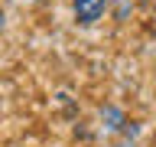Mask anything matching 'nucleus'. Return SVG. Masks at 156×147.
Masks as SVG:
<instances>
[{
	"instance_id": "nucleus-2",
	"label": "nucleus",
	"mask_w": 156,
	"mask_h": 147,
	"mask_svg": "<svg viewBox=\"0 0 156 147\" xmlns=\"http://www.w3.org/2000/svg\"><path fill=\"white\" fill-rule=\"evenodd\" d=\"M0 29H3V10H0Z\"/></svg>"
},
{
	"instance_id": "nucleus-1",
	"label": "nucleus",
	"mask_w": 156,
	"mask_h": 147,
	"mask_svg": "<svg viewBox=\"0 0 156 147\" xmlns=\"http://www.w3.org/2000/svg\"><path fill=\"white\" fill-rule=\"evenodd\" d=\"M111 0H72V10H75V20L81 26H94L98 20L107 13Z\"/></svg>"
}]
</instances>
